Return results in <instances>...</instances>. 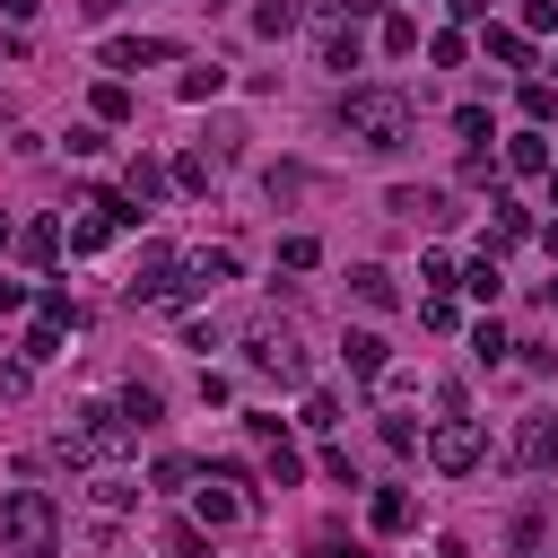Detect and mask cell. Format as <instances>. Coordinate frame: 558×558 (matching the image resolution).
Wrapping results in <instances>:
<instances>
[{"label": "cell", "instance_id": "cell-1", "mask_svg": "<svg viewBox=\"0 0 558 558\" xmlns=\"http://www.w3.org/2000/svg\"><path fill=\"white\" fill-rule=\"evenodd\" d=\"M331 122L349 131V148H366V157H392V148H410V131H418V105H410L401 87H349V96L331 105Z\"/></svg>", "mask_w": 558, "mask_h": 558}, {"label": "cell", "instance_id": "cell-2", "mask_svg": "<svg viewBox=\"0 0 558 558\" xmlns=\"http://www.w3.org/2000/svg\"><path fill=\"white\" fill-rule=\"evenodd\" d=\"M122 445H131V418H122L113 401H87V410L61 427V453H70V462H113Z\"/></svg>", "mask_w": 558, "mask_h": 558}, {"label": "cell", "instance_id": "cell-3", "mask_svg": "<svg viewBox=\"0 0 558 558\" xmlns=\"http://www.w3.org/2000/svg\"><path fill=\"white\" fill-rule=\"evenodd\" d=\"M52 523H61V514H52L44 488H9V497H0V532H9L17 549H52Z\"/></svg>", "mask_w": 558, "mask_h": 558}, {"label": "cell", "instance_id": "cell-4", "mask_svg": "<svg viewBox=\"0 0 558 558\" xmlns=\"http://www.w3.org/2000/svg\"><path fill=\"white\" fill-rule=\"evenodd\" d=\"M244 349H253V366H262V375L305 384V349H296V331H288V323H253V331H244Z\"/></svg>", "mask_w": 558, "mask_h": 558}, {"label": "cell", "instance_id": "cell-5", "mask_svg": "<svg viewBox=\"0 0 558 558\" xmlns=\"http://www.w3.org/2000/svg\"><path fill=\"white\" fill-rule=\"evenodd\" d=\"M427 462H436V471H453V480H462V471H480V462H488L480 418H445V427L427 436Z\"/></svg>", "mask_w": 558, "mask_h": 558}, {"label": "cell", "instance_id": "cell-6", "mask_svg": "<svg viewBox=\"0 0 558 558\" xmlns=\"http://www.w3.org/2000/svg\"><path fill=\"white\" fill-rule=\"evenodd\" d=\"M384 209H392V218H410V227H445V218H453V201H445V192H418V183H401Z\"/></svg>", "mask_w": 558, "mask_h": 558}, {"label": "cell", "instance_id": "cell-7", "mask_svg": "<svg viewBox=\"0 0 558 558\" xmlns=\"http://www.w3.org/2000/svg\"><path fill=\"white\" fill-rule=\"evenodd\" d=\"M514 462H523V471H549V462H558V418H523V427H514Z\"/></svg>", "mask_w": 558, "mask_h": 558}, {"label": "cell", "instance_id": "cell-8", "mask_svg": "<svg viewBox=\"0 0 558 558\" xmlns=\"http://www.w3.org/2000/svg\"><path fill=\"white\" fill-rule=\"evenodd\" d=\"M357 61H366V44H357V26L323 9V70H357Z\"/></svg>", "mask_w": 558, "mask_h": 558}, {"label": "cell", "instance_id": "cell-9", "mask_svg": "<svg viewBox=\"0 0 558 558\" xmlns=\"http://www.w3.org/2000/svg\"><path fill=\"white\" fill-rule=\"evenodd\" d=\"M218 279H235V253H227V244L183 253V296H192V288H218Z\"/></svg>", "mask_w": 558, "mask_h": 558}, {"label": "cell", "instance_id": "cell-10", "mask_svg": "<svg viewBox=\"0 0 558 558\" xmlns=\"http://www.w3.org/2000/svg\"><path fill=\"white\" fill-rule=\"evenodd\" d=\"M349 288H357V305H375V314H384V305H401V288H392V270H384V262H357V270H349Z\"/></svg>", "mask_w": 558, "mask_h": 558}, {"label": "cell", "instance_id": "cell-11", "mask_svg": "<svg viewBox=\"0 0 558 558\" xmlns=\"http://www.w3.org/2000/svg\"><path fill=\"white\" fill-rule=\"evenodd\" d=\"M340 357H349V375H357V384H375V375H384V331H349V340H340Z\"/></svg>", "mask_w": 558, "mask_h": 558}, {"label": "cell", "instance_id": "cell-12", "mask_svg": "<svg viewBox=\"0 0 558 558\" xmlns=\"http://www.w3.org/2000/svg\"><path fill=\"white\" fill-rule=\"evenodd\" d=\"M174 44H157V35H122V44H105V70H140V61H166Z\"/></svg>", "mask_w": 558, "mask_h": 558}, {"label": "cell", "instance_id": "cell-13", "mask_svg": "<svg viewBox=\"0 0 558 558\" xmlns=\"http://www.w3.org/2000/svg\"><path fill=\"white\" fill-rule=\"evenodd\" d=\"M166 183H174V174H166L157 157H131V174H122V192H131L140 209H148V201H166Z\"/></svg>", "mask_w": 558, "mask_h": 558}, {"label": "cell", "instance_id": "cell-14", "mask_svg": "<svg viewBox=\"0 0 558 558\" xmlns=\"http://www.w3.org/2000/svg\"><path fill=\"white\" fill-rule=\"evenodd\" d=\"M113 410H122V418H131V436H140V427H157V410H166V401H157V384H122V392H113Z\"/></svg>", "mask_w": 558, "mask_h": 558}, {"label": "cell", "instance_id": "cell-15", "mask_svg": "<svg viewBox=\"0 0 558 558\" xmlns=\"http://www.w3.org/2000/svg\"><path fill=\"white\" fill-rule=\"evenodd\" d=\"M506 166H514V174H549V140H541V131H514V140H506Z\"/></svg>", "mask_w": 558, "mask_h": 558}, {"label": "cell", "instance_id": "cell-16", "mask_svg": "<svg viewBox=\"0 0 558 558\" xmlns=\"http://www.w3.org/2000/svg\"><path fill=\"white\" fill-rule=\"evenodd\" d=\"M488 61H506V70H532V44H523L514 26H488Z\"/></svg>", "mask_w": 558, "mask_h": 558}, {"label": "cell", "instance_id": "cell-17", "mask_svg": "<svg viewBox=\"0 0 558 558\" xmlns=\"http://www.w3.org/2000/svg\"><path fill=\"white\" fill-rule=\"evenodd\" d=\"M410 514H418V506H410L401 488H375V532H410Z\"/></svg>", "mask_w": 558, "mask_h": 558}, {"label": "cell", "instance_id": "cell-18", "mask_svg": "<svg viewBox=\"0 0 558 558\" xmlns=\"http://www.w3.org/2000/svg\"><path fill=\"white\" fill-rule=\"evenodd\" d=\"M17 253H26V262H52V253H61V227H52V218H35V227L17 235Z\"/></svg>", "mask_w": 558, "mask_h": 558}, {"label": "cell", "instance_id": "cell-19", "mask_svg": "<svg viewBox=\"0 0 558 558\" xmlns=\"http://www.w3.org/2000/svg\"><path fill=\"white\" fill-rule=\"evenodd\" d=\"M296 427H314V436H331V427H340V401H331V392H305V410H296Z\"/></svg>", "mask_w": 558, "mask_h": 558}, {"label": "cell", "instance_id": "cell-20", "mask_svg": "<svg viewBox=\"0 0 558 558\" xmlns=\"http://www.w3.org/2000/svg\"><path fill=\"white\" fill-rule=\"evenodd\" d=\"M96 122H131V87H122V78L96 87Z\"/></svg>", "mask_w": 558, "mask_h": 558}, {"label": "cell", "instance_id": "cell-21", "mask_svg": "<svg viewBox=\"0 0 558 558\" xmlns=\"http://www.w3.org/2000/svg\"><path fill=\"white\" fill-rule=\"evenodd\" d=\"M192 514H201V523H235V514H244V506H235V497H227V488H201V497H192Z\"/></svg>", "mask_w": 558, "mask_h": 558}, {"label": "cell", "instance_id": "cell-22", "mask_svg": "<svg viewBox=\"0 0 558 558\" xmlns=\"http://www.w3.org/2000/svg\"><path fill=\"white\" fill-rule=\"evenodd\" d=\"M166 174H174V183H183V192H209V174H218V166H209V157H174V166H166Z\"/></svg>", "mask_w": 558, "mask_h": 558}, {"label": "cell", "instance_id": "cell-23", "mask_svg": "<svg viewBox=\"0 0 558 558\" xmlns=\"http://www.w3.org/2000/svg\"><path fill=\"white\" fill-rule=\"evenodd\" d=\"M462 288H471V296H480V305H488V296H497V288H506V279H497V262H488V253H480V262H471V270H462Z\"/></svg>", "mask_w": 558, "mask_h": 558}, {"label": "cell", "instance_id": "cell-24", "mask_svg": "<svg viewBox=\"0 0 558 558\" xmlns=\"http://www.w3.org/2000/svg\"><path fill=\"white\" fill-rule=\"evenodd\" d=\"M314 558H375V549L349 541V532H314Z\"/></svg>", "mask_w": 558, "mask_h": 558}, {"label": "cell", "instance_id": "cell-25", "mask_svg": "<svg viewBox=\"0 0 558 558\" xmlns=\"http://www.w3.org/2000/svg\"><path fill=\"white\" fill-rule=\"evenodd\" d=\"M253 26H262V35H288V26H296V9H288V0H262V9H253Z\"/></svg>", "mask_w": 558, "mask_h": 558}, {"label": "cell", "instance_id": "cell-26", "mask_svg": "<svg viewBox=\"0 0 558 558\" xmlns=\"http://www.w3.org/2000/svg\"><path fill=\"white\" fill-rule=\"evenodd\" d=\"M279 262H288V270H314V262H323V244H314V235H288V244H279Z\"/></svg>", "mask_w": 558, "mask_h": 558}, {"label": "cell", "instance_id": "cell-27", "mask_svg": "<svg viewBox=\"0 0 558 558\" xmlns=\"http://www.w3.org/2000/svg\"><path fill=\"white\" fill-rule=\"evenodd\" d=\"M35 305H44V323H61V331H70V323H78V305H70V288H44V296H35Z\"/></svg>", "mask_w": 558, "mask_h": 558}, {"label": "cell", "instance_id": "cell-28", "mask_svg": "<svg viewBox=\"0 0 558 558\" xmlns=\"http://www.w3.org/2000/svg\"><path fill=\"white\" fill-rule=\"evenodd\" d=\"M35 357H61V323H35V331H26V366H35Z\"/></svg>", "mask_w": 558, "mask_h": 558}, {"label": "cell", "instance_id": "cell-29", "mask_svg": "<svg viewBox=\"0 0 558 558\" xmlns=\"http://www.w3.org/2000/svg\"><path fill=\"white\" fill-rule=\"evenodd\" d=\"M87 506H96V514H122V506H131V488H122V480H96V488H87Z\"/></svg>", "mask_w": 558, "mask_h": 558}, {"label": "cell", "instance_id": "cell-30", "mask_svg": "<svg viewBox=\"0 0 558 558\" xmlns=\"http://www.w3.org/2000/svg\"><path fill=\"white\" fill-rule=\"evenodd\" d=\"M384 52H418V26L410 17H384Z\"/></svg>", "mask_w": 558, "mask_h": 558}, {"label": "cell", "instance_id": "cell-31", "mask_svg": "<svg viewBox=\"0 0 558 558\" xmlns=\"http://www.w3.org/2000/svg\"><path fill=\"white\" fill-rule=\"evenodd\" d=\"M427 52H436V61H445V70H462V61H471V44H462V35H453V26H445V35H436V44H427Z\"/></svg>", "mask_w": 558, "mask_h": 558}, {"label": "cell", "instance_id": "cell-32", "mask_svg": "<svg viewBox=\"0 0 558 558\" xmlns=\"http://www.w3.org/2000/svg\"><path fill=\"white\" fill-rule=\"evenodd\" d=\"M218 87H227V70H183V96H192V105H201V96H218Z\"/></svg>", "mask_w": 558, "mask_h": 558}, {"label": "cell", "instance_id": "cell-33", "mask_svg": "<svg viewBox=\"0 0 558 558\" xmlns=\"http://www.w3.org/2000/svg\"><path fill=\"white\" fill-rule=\"evenodd\" d=\"M270 480H279V488H296V480H305V462H296L288 445H270Z\"/></svg>", "mask_w": 558, "mask_h": 558}, {"label": "cell", "instance_id": "cell-34", "mask_svg": "<svg viewBox=\"0 0 558 558\" xmlns=\"http://www.w3.org/2000/svg\"><path fill=\"white\" fill-rule=\"evenodd\" d=\"M166 558H201V532H192V523H174V532H166Z\"/></svg>", "mask_w": 558, "mask_h": 558}, {"label": "cell", "instance_id": "cell-35", "mask_svg": "<svg viewBox=\"0 0 558 558\" xmlns=\"http://www.w3.org/2000/svg\"><path fill=\"white\" fill-rule=\"evenodd\" d=\"M26 384H35V375H26V357H0V392H9V401H17V392H26Z\"/></svg>", "mask_w": 558, "mask_h": 558}, {"label": "cell", "instance_id": "cell-36", "mask_svg": "<svg viewBox=\"0 0 558 558\" xmlns=\"http://www.w3.org/2000/svg\"><path fill=\"white\" fill-rule=\"evenodd\" d=\"M375 9H384V0H331V17H349V26H357V17H375Z\"/></svg>", "mask_w": 558, "mask_h": 558}, {"label": "cell", "instance_id": "cell-37", "mask_svg": "<svg viewBox=\"0 0 558 558\" xmlns=\"http://www.w3.org/2000/svg\"><path fill=\"white\" fill-rule=\"evenodd\" d=\"M453 17H488V0H453Z\"/></svg>", "mask_w": 558, "mask_h": 558}, {"label": "cell", "instance_id": "cell-38", "mask_svg": "<svg viewBox=\"0 0 558 558\" xmlns=\"http://www.w3.org/2000/svg\"><path fill=\"white\" fill-rule=\"evenodd\" d=\"M549 209H558V166H549Z\"/></svg>", "mask_w": 558, "mask_h": 558}, {"label": "cell", "instance_id": "cell-39", "mask_svg": "<svg viewBox=\"0 0 558 558\" xmlns=\"http://www.w3.org/2000/svg\"><path fill=\"white\" fill-rule=\"evenodd\" d=\"M549 305H558V279H549Z\"/></svg>", "mask_w": 558, "mask_h": 558}, {"label": "cell", "instance_id": "cell-40", "mask_svg": "<svg viewBox=\"0 0 558 558\" xmlns=\"http://www.w3.org/2000/svg\"><path fill=\"white\" fill-rule=\"evenodd\" d=\"M0 244H9V218H0Z\"/></svg>", "mask_w": 558, "mask_h": 558}]
</instances>
